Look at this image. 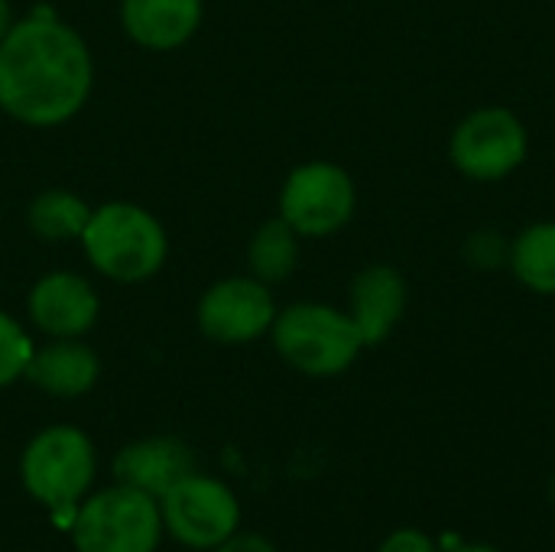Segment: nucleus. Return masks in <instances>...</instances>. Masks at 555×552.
<instances>
[{
	"instance_id": "obj_4",
	"label": "nucleus",
	"mask_w": 555,
	"mask_h": 552,
	"mask_svg": "<svg viewBox=\"0 0 555 552\" xmlns=\"http://www.w3.org/2000/svg\"><path fill=\"white\" fill-rule=\"evenodd\" d=\"M98 452L88 433L78 426H46L36 433L20 455V482L23 491L55 511L78 508L94 485Z\"/></svg>"
},
{
	"instance_id": "obj_25",
	"label": "nucleus",
	"mask_w": 555,
	"mask_h": 552,
	"mask_svg": "<svg viewBox=\"0 0 555 552\" xmlns=\"http://www.w3.org/2000/svg\"><path fill=\"white\" fill-rule=\"evenodd\" d=\"M26 552H36V550H26Z\"/></svg>"
},
{
	"instance_id": "obj_12",
	"label": "nucleus",
	"mask_w": 555,
	"mask_h": 552,
	"mask_svg": "<svg viewBox=\"0 0 555 552\" xmlns=\"http://www.w3.org/2000/svg\"><path fill=\"white\" fill-rule=\"evenodd\" d=\"M189 472H195V459L189 446L172 436L140 439L114 455V482L137 488L156 501Z\"/></svg>"
},
{
	"instance_id": "obj_21",
	"label": "nucleus",
	"mask_w": 555,
	"mask_h": 552,
	"mask_svg": "<svg viewBox=\"0 0 555 552\" xmlns=\"http://www.w3.org/2000/svg\"><path fill=\"white\" fill-rule=\"evenodd\" d=\"M215 552H276V547L267 537H260V534H241V530H234L224 543L215 547Z\"/></svg>"
},
{
	"instance_id": "obj_22",
	"label": "nucleus",
	"mask_w": 555,
	"mask_h": 552,
	"mask_svg": "<svg viewBox=\"0 0 555 552\" xmlns=\"http://www.w3.org/2000/svg\"><path fill=\"white\" fill-rule=\"evenodd\" d=\"M13 26V10H10V0H0V39L7 36V29Z\"/></svg>"
},
{
	"instance_id": "obj_5",
	"label": "nucleus",
	"mask_w": 555,
	"mask_h": 552,
	"mask_svg": "<svg viewBox=\"0 0 555 552\" xmlns=\"http://www.w3.org/2000/svg\"><path fill=\"white\" fill-rule=\"evenodd\" d=\"M159 540V501L117 482L88 495L72 521L75 552H156Z\"/></svg>"
},
{
	"instance_id": "obj_16",
	"label": "nucleus",
	"mask_w": 555,
	"mask_h": 552,
	"mask_svg": "<svg viewBox=\"0 0 555 552\" xmlns=\"http://www.w3.org/2000/svg\"><path fill=\"white\" fill-rule=\"evenodd\" d=\"M299 234L276 215L263 221L247 244V273L267 286L289 280L299 267Z\"/></svg>"
},
{
	"instance_id": "obj_24",
	"label": "nucleus",
	"mask_w": 555,
	"mask_h": 552,
	"mask_svg": "<svg viewBox=\"0 0 555 552\" xmlns=\"http://www.w3.org/2000/svg\"><path fill=\"white\" fill-rule=\"evenodd\" d=\"M550 501H553V508H555V475L550 478Z\"/></svg>"
},
{
	"instance_id": "obj_20",
	"label": "nucleus",
	"mask_w": 555,
	"mask_h": 552,
	"mask_svg": "<svg viewBox=\"0 0 555 552\" xmlns=\"http://www.w3.org/2000/svg\"><path fill=\"white\" fill-rule=\"evenodd\" d=\"M377 552H442V550H439V543H436L429 534H423V530H416V527H400V530H393V534L380 543V550Z\"/></svg>"
},
{
	"instance_id": "obj_23",
	"label": "nucleus",
	"mask_w": 555,
	"mask_h": 552,
	"mask_svg": "<svg viewBox=\"0 0 555 552\" xmlns=\"http://www.w3.org/2000/svg\"><path fill=\"white\" fill-rule=\"evenodd\" d=\"M452 552H501L498 547H488V543H465V547H455Z\"/></svg>"
},
{
	"instance_id": "obj_2",
	"label": "nucleus",
	"mask_w": 555,
	"mask_h": 552,
	"mask_svg": "<svg viewBox=\"0 0 555 552\" xmlns=\"http://www.w3.org/2000/svg\"><path fill=\"white\" fill-rule=\"evenodd\" d=\"M78 244L88 264L114 283H143L156 277L169 254L166 228L137 202H104L91 208Z\"/></svg>"
},
{
	"instance_id": "obj_6",
	"label": "nucleus",
	"mask_w": 555,
	"mask_h": 552,
	"mask_svg": "<svg viewBox=\"0 0 555 552\" xmlns=\"http://www.w3.org/2000/svg\"><path fill=\"white\" fill-rule=\"evenodd\" d=\"M530 153V130L517 111L504 104H485L468 111L452 137H449V159L452 166L472 182H501L514 176Z\"/></svg>"
},
{
	"instance_id": "obj_1",
	"label": "nucleus",
	"mask_w": 555,
	"mask_h": 552,
	"mask_svg": "<svg viewBox=\"0 0 555 552\" xmlns=\"http://www.w3.org/2000/svg\"><path fill=\"white\" fill-rule=\"evenodd\" d=\"M94 62L78 29L36 7L0 39V111L26 127L68 124L91 98Z\"/></svg>"
},
{
	"instance_id": "obj_3",
	"label": "nucleus",
	"mask_w": 555,
	"mask_h": 552,
	"mask_svg": "<svg viewBox=\"0 0 555 552\" xmlns=\"http://www.w3.org/2000/svg\"><path fill=\"white\" fill-rule=\"evenodd\" d=\"M276 355L306 377H338L364 351L351 316L328 303H293L270 329Z\"/></svg>"
},
{
	"instance_id": "obj_19",
	"label": "nucleus",
	"mask_w": 555,
	"mask_h": 552,
	"mask_svg": "<svg viewBox=\"0 0 555 552\" xmlns=\"http://www.w3.org/2000/svg\"><path fill=\"white\" fill-rule=\"evenodd\" d=\"M507 251H511V241L494 228L472 231L465 241V260L475 270H501L507 264Z\"/></svg>"
},
{
	"instance_id": "obj_7",
	"label": "nucleus",
	"mask_w": 555,
	"mask_h": 552,
	"mask_svg": "<svg viewBox=\"0 0 555 552\" xmlns=\"http://www.w3.org/2000/svg\"><path fill=\"white\" fill-rule=\"evenodd\" d=\"M358 208V185L351 172L332 159H309L289 169L280 185L276 211L299 238L338 234Z\"/></svg>"
},
{
	"instance_id": "obj_13",
	"label": "nucleus",
	"mask_w": 555,
	"mask_h": 552,
	"mask_svg": "<svg viewBox=\"0 0 555 552\" xmlns=\"http://www.w3.org/2000/svg\"><path fill=\"white\" fill-rule=\"evenodd\" d=\"M205 20L202 0H120L124 33L153 52H172L185 46Z\"/></svg>"
},
{
	"instance_id": "obj_10",
	"label": "nucleus",
	"mask_w": 555,
	"mask_h": 552,
	"mask_svg": "<svg viewBox=\"0 0 555 552\" xmlns=\"http://www.w3.org/2000/svg\"><path fill=\"white\" fill-rule=\"evenodd\" d=\"M26 312L46 338H85L101 316V299L85 277L72 270H52L33 283Z\"/></svg>"
},
{
	"instance_id": "obj_9",
	"label": "nucleus",
	"mask_w": 555,
	"mask_h": 552,
	"mask_svg": "<svg viewBox=\"0 0 555 552\" xmlns=\"http://www.w3.org/2000/svg\"><path fill=\"white\" fill-rule=\"evenodd\" d=\"M276 312L280 306L273 290L244 273L211 283L195 306V322L198 332L215 345H250L270 335Z\"/></svg>"
},
{
	"instance_id": "obj_15",
	"label": "nucleus",
	"mask_w": 555,
	"mask_h": 552,
	"mask_svg": "<svg viewBox=\"0 0 555 552\" xmlns=\"http://www.w3.org/2000/svg\"><path fill=\"white\" fill-rule=\"evenodd\" d=\"M507 267L524 290L555 296V221H533L520 228L511 238Z\"/></svg>"
},
{
	"instance_id": "obj_14",
	"label": "nucleus",
	"mask_w": 555,
	"mask_h": 552,
	"mask_svg": "<svg viewBox=\"0 0 555 552\" xmlns=\"http://www.w3.org/2000/svg\"><path fill=\"white\" fill-rule=\"evenodd\" d=\"M101 377V361L91 345L81 338H49L46 345L33 348L26 364V381L49 397L75 400L94 390Z\"/></svg>"
},
{
	"instance_id": "obj_18",
	"label": "nucleus",
	"mask_w": 555,
	"mask_h": 552,
	"mask_svg": "<svg viewBox=\"0 0 555 552\" xmlns=\"http://www.w3.org/2000/svg\"><path fill=\"white\" fill-rule=\"evenodd\" d=\"M33 338L16 316L0 309V390L26 377V364L33 358Z\"/></svg>"
},
{
	"instance_id": "obj_8",
	"label": "nucleus",
	"mask_w": 555,
	"mask_h": 552,
	"mask_svg": "<svg viewBox=\"0 0 555 552\" xmlns=\"http://www.w3.org/2000/svg\"><path fill=\"white\" fill-rule=\"evenodd\" d=\"M163 530L189 550H215L241 530V504L234 491L211 475L189 472L159 498Z\"/></svg>"
},
{
	"instance_id": "obj_11",
	"label": "nucleus",
	"mask_w": 555,
	"mask_h": 552,
	"mask_svg": "<svg viewBox=\"0 0 555 552\" xmlns=\"http://www.w3.org/2000/svg\"><path fill=\"white\" fill-rule=\"evenodd\" d=\"M410 286L393 264H367L348 286V316L364 348L384 345L406 316Z\"/></svg>"
},
{
	"instance_id": "obj_17",
	"label": "nucleus",
	"mask_w": 555,
	"mask_h": 552,
	"mask_svg": "<svg viewBox=\"0 0 555 552\" xmlns=\"http://www.w3.org/2000/svg\"><path fill=\"white\" fill-rule=\"evenodd\" d=\"M91 218V205L68 192V189H42L29 208H26V224L39 241H81L85 224Z\"/></svg>"
}]
</instances>
